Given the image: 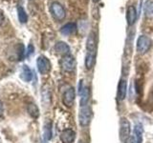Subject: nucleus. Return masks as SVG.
<instances>
[{"mask_svg":"<svg viewBox=\"0 0 153 143\" xmlns=\"http://www.w3.org/2000/svg\"><path fill=\"white\" fill-rule=\"evenodd\" d=\"M78 30V27H76V24L74 22H70V23H67L65 24L64 26H62L60 29V32L61 35H74V33L76 32Z\"/></svg>","mask_w":153,"mask_h":143,"instance_id":"nucleus-12","label":"nucleus"},{"mask_svg":"<svg viewBox=\"0 0 153 143\" xmlns=\"http://www.w3.org/2000/svg\"><path fill=\"white\" fill-rule=\"evenodd\" d=\"M143 126L141 124H136L133 129V137L135 138L137 143L143 142Z\"/></svg>","mask_w":153,"mask_h":143,"instance_id":"nucleus-16","label":"nucleus"},{"mask_svg":"<svg viewBox=\"0 0 153 143\" xmlns=\"http://www.w3.org/2000/svg\"><path fill=\"white\" fill-rule=\"evenodd\" d=\"M17 15H18V20L20 23L24 24V23H27L28 21V15L24 10L23 7L21 6H17Z\"/></svg>","mask_w":153,"mask_h":143,"instance_id":"nucleus-19","label":"nucleus"},{"mask_svg":"<svg viewBox=\"0 0 153 143\" xmlns=\"http://www.w3.org/2000/svg\"><path fill=\"white\" fill-rule=\"evenodd\" d=\"M36 66L37 70L41 74H46L51 70V62L44 55H40L36 59Z\"/></svg>","mask_w":153,"mask_h":143,"instance_id":"nucleus-5","label":"nucleus"},{"mask_svg":"<svg viewBox=\"0 0 153 143\" xmlns=\"http://www.w3.org/2000/svg\"><path fill=\"white\" fill-rule=\"evenodd\" d=\"M27 111H28L29 114L33 118H37L39 116V109H38V107L36 104H33V103L29 104L27 107Z\"/></svg>","mask_w":153,"mask_h":143,"instance_id":"nucleus-18","label":"nucleus"},{"mask_svg":"<svg viewBox=\"0 0 153 143\" xmlns=\"http://www.w3.org/2000/svg\"><path fill=\"white\" fill-rule=\"evenodd\" d=\"M55 52L59 55H67L70 52V47L63 41H59L55 45Z\"/></svg>","mask_w":153,"mask_h":143,"instance_id":"nucleus-13","label":"nucleus"},{"mask_svg":"<svg viewBox=\"0 0 153 143\" xmlns=\"http://www.w3.org/2000/svg\"><path fill=\"white\" fill-rule=\"evenodd\" d=\"M124 143H137V142H136V140H135V138L133 137V136H129L128 139H127L126 142H124Z\"/></svg>","mask_w":153,"mask_h":143,"instance_id":"nucleus-22","label":"nucleus"},{"mask_svg":"<svg viewBox=\"0 0 153 143\" xmlns=\"http://www.w3.org/2000/svg\"><path fill=\"white\" fill-rule=\"evenodd\" d=\"M20 77L23 81L25 82H30L33 78V72L32 70L29 68L27 65H23L22 69H21V74H20Z\"/></svg>","mask_w":153,"mask_h":143,"instance_id":"nucleus-15","label":"nucleus"},{"mask_svg":"<svg viewBox=\"0 0 153 143\" xmlns=\"http://www.w3.org/2000/svg\"><path fill=\"white\" fill-rule=\"evenodd\" d=\"M92 1H93L94 3H98V2L100 1V0H92Z\"/></svg>","mask_w":153,"mask_h":143,"instance_id":"nucleus-25","label":"nucleus"},{"mask_svg":"<svg viewBox=\"0 0 153 143\" xmlns=\"http://www.w3.org/2000/svg\"><path fill=\"white\" fill-rule=\"evenodd\" d=\"M3 21H4V14L1 11H0V26L2 25Z\"/></svg>","mask_w":153,"mask_h":143,"instance_id":"nucleus-23","label":"nucleus"},{"mask_svg":"<svg viewBox=\"0 0 153 143\" xmlns=\"http://www.w3.org/2000/svg\"><path fill=\"white\" fill-rule=\"evenodd\" d=\"M79 143H83V142H82V141H81V140H80V141H79Z\"/></svg>","mask_w":153,"mask_h":143,"instance_id":"nucleus-26","label":"nucleus"},{"mask_svg":"<svg viewBox=\"0 0 153 143\" xmlns=\"http://www.w3.org/2000/svg\"><path fill=\"white\" fill-rule=\"evenodd\" d=\"M76 98V92L74 88H68L62 95V102L66 107H71L74 104Z\"/></svg>","mask_w":153,"mask_h":143,"instance_id":"nucleus-7","label":"nucleus"},{"mask_svg":"<svg viewBox=\"0 0 153 143\" xmlns=\"http://www.w3.org/2000/svg\"><path fill=\"white\" fill-rule=\"evenodd\" d=\"M92 109L88 104L80 106L79 114V124L82 127H86L89 125V123L92 119Z\"/></svg>","mask_w":153,"mask_h":143,"instance_id":"nucleus-1","label":"nucleus"},{"mask_svg":"<svg viewBox=\"0 0 153 143\" xmlns=\"http://www.w3.org/2000/svg\"><path fill=\"white\" fill-rule=\"evenodd\" d=\"M3 116V105L1 103V101H0V117Z\"/></svg>","mask_w":153,"mask_h":143,"instance_id":"nucleus-24","label":"nucleus"},{"mask_svg":"<svg viewBox=\"0 0 153 143\" xmlns=\"http://www.w3.org/2000/svg\"><path fill=\"white\" fill-rule=\"evenodd\" d=\"M96 62V52H87V54L85 55V68L87 70H91L94 67Z\"/></svg>","mask_w":153,"mask_h":143,"instance_id":"nucleus-14","label":"nucleus"},{"mask_svg":"<svg viewBox=\"0 0 153 143\" xmlns=\"http://www.w3.org/2000/svg\"><path fill=\"white\" fill-rule=\"evenodd\" d=\"M50 13L52 14V16L57 21L63 20L66 16V12L64 7L59 2H53L50 5Z\"/></svg>","mask_w":153,"mask_h":143,"instance_id":"nucleus-3","label":"nucleus"},{"mask_svg":"<svg viewBox=\"0 0 153 143\" xmlns=\"http://www.w3.org/2000/svg\"><path fill=\"white\" fill-rule=\"evenodd\" d=\"M130 123H129L126 118H121V121H120V138H121V140L123 142H126L129 138V136H130Z\"/></svg>","mask_w":153,"mask_h":143,"instance_id":"nucleus-4","label":"nucleus"},{"mask_svg":"<svg viewBox=\"0 0 153 143\" xmlns=\"http://www.w3.org/2000/svg\"><path fill=\"white\" fill-rule=\"evenodd\" d=\"M127 92V83L126 79H121L118 84V91H117V98L119 101H123L126 97Z\"/></svg>","mask_w":153,"mask_h":143,"instance_id":"nucleus-8","label":"nucleus"},{"mask_svg":"<svg viewBox=\"0 0 153 143\" xmlns=\"http://www.w3.org/2000/svg\"><path fill=\"white\" fill-rule=\"evenodd\" d=\"M33 51H35V48H33V44H30L28 46V52H27V56H30L33 54Z\"/></svg>","mask_w":153,"mask_h":143,"instance_id":"nucleus-21","label":"nucleus"},{"mask_svg":"<svg viewBox=\"0 0 153 143\" xmlns=\"http://www.w3.org/2000/svg\"><path fill=\"white\" fill-rule=\"evenodd\" d=\"M97 35H96L94 32H91L87 37V41H86V50H87V52H96V50H97Z\"/></svg>","mask_w":153,"mask_h":143,"instance_id":"nucleus-9","label":"nucleus"},{"mask_svg":"<svg viewBox=\"0 0 153 143\" xmlns=\"http://www.w3.org/2000/svg\"><path fill=\"white\" fill-rule=\"evenodd\" d=\"M136 19H137V11L133 5H130V6H128L126 10V21L128 26L134 25V23L136 22Z\"/></svg>","mask_w":153,"mask_h":143,"instance_id":"nucleus-11","label":"nucleus"},{"mask_svg":"<svg viewBox=\"0 0 153 143\" xmlns=\"http://www.w3.org/2000/svg\"><path fill=\"white\" fill-rule=\"evenodd\" d=\"M145 15L148 19H153V0H146L143 5Z\"/></svg>","mask_w":153,"mask_h":143,"instance_id":"nucleus-17","label":"nucleus"},{"mask_svg":"<svg viewBox=\"0 0 153 143\" xmlns=\"http://www.w3.org/2000/svg\"><path fill=\"white\" fill-rule=\"evenodd\" d=\"M52 136V129H51V124H47L44 129V138L46 140H49Z\"/></svg>","mask_w":153,"mask_h":143,"instance_id":"nucleus-20","label":"nucleus"},{"mask_svg":"<svg viewBox=\"0 0 153 143\" xmlns=\"http://www.w3.org/2000/svg\"><path fill=\"white\" fill-rule=\"evenodd\" d=\"M61 68L66 72H73L76 68V60L72 55H67L61 58Z\"/></svg>","mask_w":153,"mask_h":143,"instance_id":"nucleus-6","label":"nucleus"},{"mask_svg":"<svg viewBox=\"0 0 153 143\" xmlns=\"http://www.w3.org/2000/svg\"><path fill=\"white\" fill-rule=\"evenodd\" d=\"M76 138V133L71 129H66L60 133V140L62 143H73Z\"/></svg>","mask_w":153,"mask_h":143,"instance_id":"nucleus-10","label":"nucleus"},{"mask_svg":"<svg viewBox=\"0 0 153 143\" xmlns=\"http://www.w3.org/2000/svg\"><path fill=\"white\" fill-rule=\"evenodd\" d=\"M152 46V41L147 35H140L137 39V52L140 55H145L150 50Z\"/></svg>","mask_w":153,"mask_h":143,"instance_id":"nucleus-2","label":"nucleus"}]
</instances>
